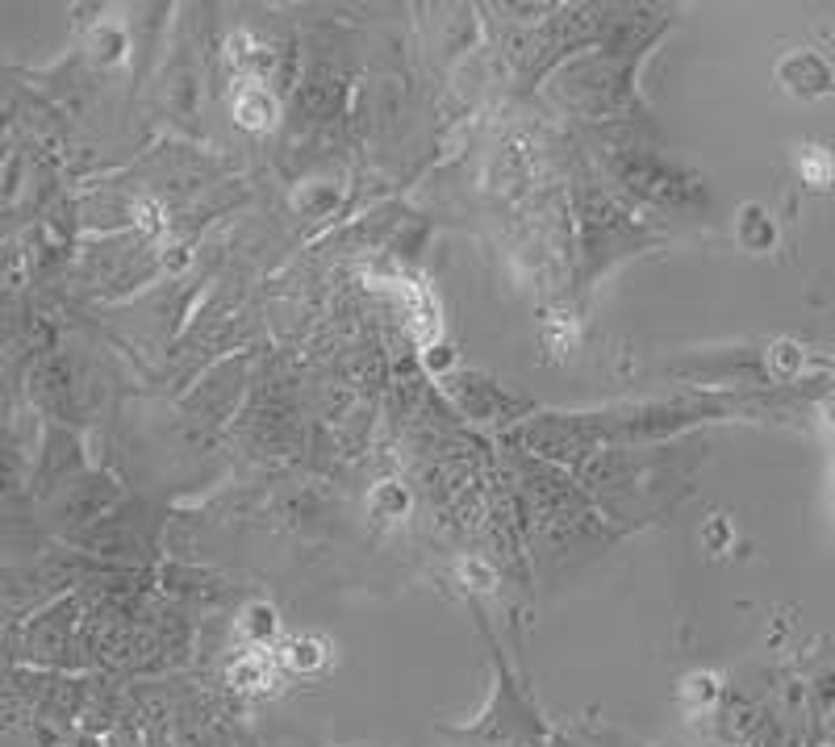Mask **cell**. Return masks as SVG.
<instances>
[{
	"label": "cell",
	"mask_w": 835,
	"mask_h": 747,
	"mask_svg": "<svg viewBox=\"0 0 835 747\" xmlns=\"http://www.w3.org/2000/svg\"><path fill=\"white\" fill-rule=\"evenodd\" d=\"M226 676H230V685H235L239 694L264 697V694H276V689H280L284 664H280V656L268 651V647H251V651H243V656L230 664Z\"/></svg>",
	"instance_id": "1"
},
{
	"label": "cell",
	"mask_w": 835,
	"mask_h": 747,
	"mask_svg": "<svg viewBox=\"0 0 835 747\" xmlns=\"http://www.w3.org/2000/svg\"><path fill=\"white\" fill-rule=\"evenodd\" d=\"M276 656L284 672H296V676H318L330 668L334 660V647L322 640V635H289V640L276 643Z\"/></svg>",
	"instance_id": "2"
},
{
	"label": "cell",
	"mask_w": 835,
	"mask_h": 747,
	"mask_svg": "<svg viewBox=\"0 0 835 747\" xmlns=\"http://www.w3.org/2000/svg\"><path fill=\"white\" fill-rule=\"evenodd\" d=\"M798 172L807 176L810 185H832V176H835V163H832V155L823 151V147H802L798 151Z\"/></svg>",
	"instance_id": "6"
},
{
	"label": "cell",
	"mask_w": 835,
	"mask_h": 747,
	"mask_svg": "<svg viewBox=\"0 0 835 747\" xmlns=\"http://www.w3.org/2000/svg\"><path fill=\"white\" fill-rule=\"evenodd\" d=\"M723 694V676L719 672H689L685 685H681V706L685 714H706Z\"/></svg>",
	"instance_id": "4"
},
{
	"label": "cell",
	"mask_w": 835,
	"mask_h": 747,
	"mask_svg": "<svg viewBox=\"0 0 835 747\" xmlns=\"http://www.w3.org/2000/svg\"><path fill=\"white\" fill-rule=\"evenodd\" d=\"M235 117H239V126H246V130H268L271 122H276V101H271L268 88L246 80L243 88L235 92Z\"/></svg>",
	"instance_id": "3"
},
{
	"label": "cell",
	"mask_w": 835,
	"mask_h": 747,
	"mask_svg": "<svg viewBox=\"0 0 835 747\" xmlns=\"http://www.w3.org/2000/svg\"><path fill=\"white\" fill-rule=\"evenodd\" d=\"M243 635L251 640V647H268V651H276V610L271 606H251L243 615Z\"/></svg>",
	"instance_id": "5"
}]
</instances>
